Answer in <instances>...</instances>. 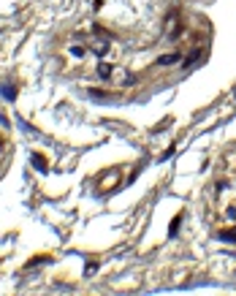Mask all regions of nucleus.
<instances>
[{
	"instance_id": "obj_1",
	"label": "nucleus",
	"mask_w": 236,
	"mask_h": 296,
	"mask_svg": "<svg viewBox=\"0 0 236 296\" xmlns=\"http://www.w3.org/2000/svg\"><path fill=\"white\" fill-rule=\"evenodd\" d=\"M95 71H98V76H101L109 87H114V90H130V87H136V82H139V76H136L133 71L112 66V63H103V60L95 66Z\"/></svg>"
},
{
	"instance_id": "obj_2",
	"label": "nucleus",
	"mask_w": 236,
	"mask_h": 296,
	"mask_svg": "<svg viewBox=\"0 0 236 296\" xmlns=\"http://www.w3.org/2000/svg\"><path fill=\"white\" fill-rule=\"evenodd\" d=\"M87 46H90V52H93V55L101 57V60L109 55V52H112V41H109V36H103V33L90 36V38H87Z\"/></svg>"
},
{
	"instance_id": "obj_3",
	"label": "nucleus",
	"mask_w": 236,
	"mask_h": 296,
	"mask_svg": "<svg viewBox=\"0 0 236 296\" xmlns=\"http://www.w3.org/2000/svg\"><path fill=\"white\" fill-rule=\"evenodd\" d=\"M182 49H177V52H169V55H160L158 60H155V66H182Z\"/></svg>"
},
{
	"instance_id": "obj_4",
	"label": "nucleus",
	"mask_w": 236,
	"mask_h": 296,
	"mask_svg": "<svg viewBox=\"0 0 236 296\" xmlns=\"http://www.w3.org/2000/svg\"><path fill=\"white\" fill-rule=\"evenodd\" d=\"M68 55H71V57H76V60H84V57L90 55V46H87V41H84V44H73V46H68Z\"/></svg>"
},
{
	"instance_id": "obj_5",
	"label": "nucleus",
	"mask_w": 236,
	"mask_h": 296,
	"mask_svg": "<svg viewBox=\"0 0 236 296\" xmlns=\"http://www.w3.org/2000/svg\"><path fill=\"white\" fill-rule=\"evenodd\" d=\"M33 166H36L38 171H47L49 169V163H47V158H44L41 152H33Z\"/></svg>"
},
{
	"instance_id": "obj_6",
	"label": "nucleus",
	"mask_w": 236,
	"mask_h": 296,
	"mask_svg": "<svg viewBox=\"0 0 236 296\" xmlns=\"http://www.w3.org/2000/svg\"><path fill=\"white\" fill-rule=\"evenodd\" d=\"M5 152H8V139H5L3 133H0V158H3Z\"/></svg>"
}]
</instances>
